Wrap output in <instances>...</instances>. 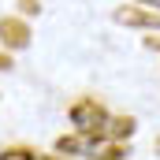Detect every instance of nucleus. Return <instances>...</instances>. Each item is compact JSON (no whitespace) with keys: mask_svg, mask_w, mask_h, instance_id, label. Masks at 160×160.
<instances>
[{"mask_svg":"<svg viewBox=\"0 0 160 160\" xmlns=\"http://www.w3.org/2000/svg\"><path fill=\"white\" fill-rule=\"evenodd\" d=\"M138 4H149V8H160V0H138Z\"/></svg>","mask_w":160,"mask_h":160,"instance_id":"6","label":"nucleus"},{"mask_svg":"<svg viewBox=\"0 0 160 160\" xmlns=\"http://www.w3.org/2000/svg\"><path fill=\"white\" fill-rule=\"evenodd\" d=\"M71 123H75V130L97 138L101 145L134 134V119H130V116H112V112H108L104 104H97L93 97H86V101H78V104L71 108Z\"/></svg>","mask_w":160,"mask_h":160,"instance_id":"1","label":"nucleus"},{"mask_svg":"<svg viewBox=\"0 0 160 160\" xmlns=\"http://www.w3.org/2000/svg\"><path fill=\"white\" fill-rule=\"evenodd\" d=\"M0 41L8 48H26L30 45V26L22 19H0Z\"/></svg>","mask_w":160,"mask_h":160,"instance_id":"3","label":"nucleus"},{"mask_svg":"<svg viewBox=\"0 0 160 160\" xmlns=\"http://www.w3.org/2000/svg\"><path fill=\"white\" fill-rule=\"evenodd\" d=\"M0 160H67V157H48V153H38V149H4Z\"/></svg>","mask_w":160,"mask_h":160,"instance_id":"4","label":"nucleus"},{"mask_svg":"<svg viewBox=\"0 0 160 160\" xmlns=\"http://www.w3.org/2000/svg\"><path fill=\"white\" fill-rule=\"evenodd\" d=\"M119 26H130V30H160V8H116L112 15Z\"/></svg>","mask_w":160,"mask_h":160,"instance_id":"2","label":"nucleus"},{"mask_svg":"<svg viewBox=\"0 0 160 160\" xmlns=\"http://www.w3.org/2000/svg\"><path fill=\"white\" fill-rule=\"evenodd\" d=\"M4 67H11V56H0V71H4Z\"/></svg>","mask_w":160,"mask_h":160,"instance_id":"5","label":"nucleus"}]
</instances>
